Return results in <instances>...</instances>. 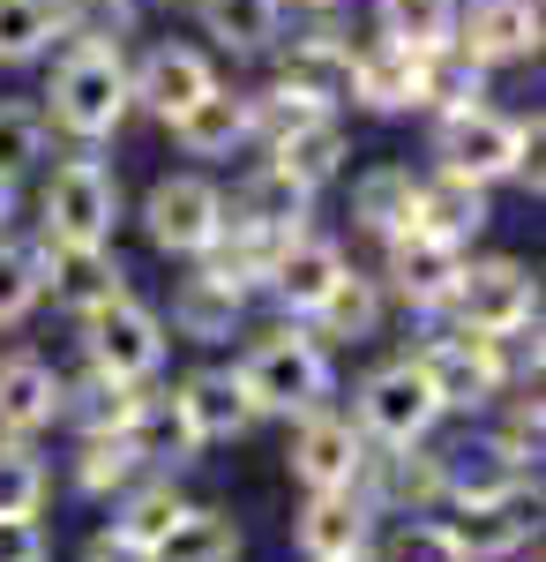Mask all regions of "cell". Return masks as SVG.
Segmentation results:
<instances>
[{
    "mask_svg": "<svg viewBox=\"0 0 546 562\" xmlns=\"http://www.w3.org/2000/svg\"><path fill=\"white\" fill-rule=\"evenodd\" d=\"M195 23L217 53L254 60V53H277V38L293 31V8L285 0H195Z\"/></svg>",
    "mask_w": 546,
    "mask_h": 562,
    "instance_id": "obj_20",
    "label": "cell"
},
{
    "mask_svg": "<svg viewBox=\"0 0 546 562\" xmlns=\"http://www.w3.org/2000/svg\"><path fill=\"white\" fill-rule=\"evenodd\" d=\"M479 98H487V68L457 38L426 45L420 53V113H457V105H479Z\"/></svg>",
    "mask_w": 546,
    "mask_h": 562,
    "instance_id": "obj_30",
    "label": "cell"
},
{
    "mask_svg": "<svg viewBox=\"0 0 546 562\" xmlns=\"http://www.w3.org/2000/svg\"><path fill=\"white\" fill-rule=\"evenodd\" d=\"M293 473L307 495H330V487H360L367 473V435L337 413H299V435H293Z\"/></svg>",
    "mask_w": 546,
    "mask_h": 562,
    "instance_id": "obj_11",
    "label": "cell"
},
{
    "mask_svg": "<svg viewBox=\"0 0 546 562\" xmlns=\"http://www.w3.org/2000/svg\"><path fill=\"white\" fill-rule=\"evenodd\" d=\"M426 383H434V397L442 405H494L509 383V360H502V338H479V330H457V338H434V346L420 352Z\"/></svg>",
    "mask_w": 546,
    "mask_h": 562,
    "instance_id": "obj_10",
    "label": "cell"
},
{
    "mask_svg": "<svg viewBox=\"0 0 546 562\" xmlns=\"http://www.w3.org/2000/svg\"><path fill=\"white\" fill-rule=\"evenodd\" d=\"M45 128L68 135V143H113L121 121L135 113V98H127V53L121 45H68L60 60H53V76H45V98H38Z\"/></svg>",
    "mask_w": 546,
    "mask_h": 562,
    "instance_id": "obj_1",
    "label": "cell"
},
{
    "mask_svg": "<svg viewBox=\"0 0 546 562\" xmlns=\"http://www.w3.org/2000/svg\"><path fill=\"white\" fill-rule=\"evenodd\" d=\"M344 158H352V135H344L337 113H322V121H307V128H293V135L270 143V166L293 173L299 188H330V180L344 173Z\"/></svg>",
    "mask_w": 546,
    "mask_h": 562,
    "instance_id": "obj_28",
    "label": "cell"
},
{
    "mask_svg": "<svg viewBox=\"0 0 546 562\" xmlns=\"http://www.w3.org/2000/svg\"><path fill=\"white\" fill-rule=\"evenodd\" d=\"M277 83H293L299 98H315V105H344V83H352V38L322 23V31H293V38H277Z\"/></svg>",
    "mask_w": 546,
    "mask_h": 562,
    "instance_id": "obj_18",
    "label": "cell"
},
{
    "mask_svg": "<svg viewBox=\"0 0 546 562\" xmlns=\"http://www.w3.org/2000/svg\"><path fill=\"white\" fill-rule=\"evenodd\" d=\"M53 413H60V375L31 352L0 360V435H38Z\"/></svg>",
    "mask_w": 546,
    "mask_h": 562,
    "instance_id": "obj_29",
    "label": "cell"
},
{
    "mask_svg": "<svg viewBox=\"0 0 546 562\" xmlns=\"http://www.w3.org/2000/svg\"><path fill=\"white\" fill-rule=\"evenodd\" d=\"M0 562H45L38 518H0Z\"/></svg>",
    "mask_w": 546,
    "mask_h": 562,
    "instance_id": "obj_45",
    "label": "cell"
},
{
    "mask_svg": "<svg viewBox=\"0 0 546 562\" xmlns=\"http://www.w3.org/2000/svg\"><path fill=\"white\" fill-rule=\"evenodd\" d=\"M60 405H68V420L83 435H127V420H135V383H113V375L90 368L76 390H60Z\"/></svg>",
    "mask_w": 546,
    "mask_h": 562,
    "instance_id": "obj_35",
    "label": "cell"
},
{
    "mask_svg": "<svg viewBox=\"0 0 546 562\" xmlns=\"http://www.w3.org/2000/svg\"><path fill=\"white\" fill-rule=\"evenodd\" d=\"M53 53V0H0V68H31Z\"/></svg>",
    "mask_w": 546,
    "mask_h": 562,
    "instance_id": "obj_38",
    "label": "cell"
},
{
    "mask_svg": "<svg viewBox=\"0 0 546 562\" xmlns=\"http://www.w3.org/2000/svg\"><path fill=\"white\" fill-rule=\"evenodd\" d=\"M240 307H248L240 285H225L217 270H195V278H180V293H172V330L195 338V346H217V338L240 330Z\"/></svg>",
    "mask_w": 546,
    "mask_h": 562,
    "instance_id": "obj_27",
    "label": "cell"
},
{
    "mask_svg": "<svg viewBox=\"0 0 546 562\" xmlns=\"http://www.w3.org/2000/svg\"><path fill=\"white\" fill-rule=\"evenodd\" d=\"M434 173L457 180H524L539 195V121H516L502 105H457V113H434Z\"/></svg>",
    "mask_w": 546,
    "mask_h": 562,
    "instance_id": "obj_2",
    "label": "cell"
},
{
    "mask_svg": "<svg viewBox=\"0 0 546 562\" xmlns=\"http://www.w3.org/2000/svg\"><path fill=\"white\" fill-rule=\"evenodd\" d=\"M405 503H442V458H412L397 450V480H389Z\"/></svg>",
    "mask_w": 546,
    "mask_h": 562,
    "instance_id": "obj_44",
    "label": "cell"
},
{
    "mask_svg": "<svg viewBox=\"0 0 546 562\" xmlns=\"http://www.w3.org/2000/svg\"><path fill=\"white\" fill-rule=\"evenodd\" d=\"M172 405H180V420L195 435V450H211V442H240L254 428V397L240 383V368H195L187 383L172 390Z\"/></svg>",
    "mask_w": 546,
    "mask_h": 562,
    "instance_id": "obj_13",
    "label": "cell"
},
{
    "mask_svg": "<svg viewBox=\"0 0 546 562\" xmlns=\"http://www.w3.org/2000/svg\"><path fill=\"white\" fill-rule=\"evenodd\" d=\"M45 278H38V248H15V240H0V330L8 323H23L31 307H38Z\"/></svg>",
    "mask_w": 546,
    "mask_h": 562,
    "instance_id": "obj_41",
    "label": "cell"
},
{
    "mask_svg": "<svg viewBox=\"0 0 546 562\" xmlns=\"http://www.w3.org/2000/svg\"><path fill=\"white\" fill-rule=\"evenodd\" d=\"M434 413H442V397H434L420 360H389L360 383V428L375 435L382 450H420Z\"/></svg>",
    "mask_w": 546,
    "mask_h": 562,
    "instance_id": "obj_7",
    "label": "cell"
},
{
    "mask_svg": "<svg viewBox=\"0 0 546 562\" xmlns=\"http://www.w3.org/2000/svg\"><path fill=\"white\" fill-rule=\"evenodd\" d=\"M38 225L53 248H113V225H121V180L98 150L60 158L38 188Z\"/></svg>",
    "mask_w": 546,
    "mask_h": 562,
    "instance_id": "obj_3",
    "label": "cell"
},
{
    "mask_svg": "<svg viewBox=\"0 0 546 562\" xmlns=\"http://www.w3.org/2000/svg\"><path fill=\"white\" fill-rule=\"evenodd\" d=\"M375 31L397 38V45H412V53L450 45L457 38V0H375Z\"/></svg>",
    "mask_w": 546,
    "mask_h": 562,
    "instance_id": "obj_34",
    "label": "cell"
},
{
    "mask_svg": "<svg viewBox=\"0 0 546 562\" xmlns=\"http://www.w3.org/2000/svg\"><path fill=\"white\" fill-rule=\"evenodd\" d=\"M412 203H420V173L412 166H367L352 180V225L375 233V240L412 233Z\"/></svg>",
    "mask_w": 546,
    "mask_h": 562,
    "instance_id": "obj_26",
    "label": "cell"
},
{
    "mask_svg": "<svg viewBox=\"0 0 546 562\" xmlns=\"http://www.w3.org/2000/svg\"><path fill=\"white\" fill-rule=\"evenodd\" d=\"M172 143L187 150V158H232V150H248L254 143V113H248V90L232 83H211L187 113H172L166 121Z\"/></svg>",
    "mask_w": 546,
    "mask_h": 562,
    "instance_id": "obj_19",
    "label": "cell"
},
{
    "mask_svg": "<svg viewBox=\"0 0 546 562\" xmlns=\"http://www.w3.org/2000/svg\"><path fill=\"white\" fill-rule=\"evenodd\" d=\"M150 562H240V525L225 510H180V525L150 548Z\"/></svg>",
    "mask_w": 546,
    "mask_h": 562,
    "instance_id": "obj_33",
    "label": "cell"
},
{
    "mask_svg": "<svg viewBox=\"0 0 546 562\" xmlns=\"http://www.w3.org/2000/svg\"><path fill=\"white\" fill-rule=\"evenodd\" d=\"M180 510H187V503H180V487H172V480H150V487H135V495H127V510H121V525H113V532H121V540H135V548L150 555L172 525H180Z\"/></svg>",
    "mask_w": 546,
    "mask_h": 562,
    "instance_id": "obj_39",
    "label": "cell"
},
{
    "mask_svg": "<svg viewBox=\"0 0 546 562\" xmlns=\"http://www.w3.org/2000/svg\"><path fill=\"white\" fill-rule=\"evenodd\" d=\"M135 473H143V458H135L127 435H90L83 458H76V487H83V495H113V487H127Z\"/></svg>",
    "mask_w": 546,
    "mask_h": 562,
    "instance_id": "obj_40",
    "label": "cell"
},
{
    "mask_svg": "<svg viewBox=\"0 0 546 562\" xmlns=\"http://www.w3.org/2000/svg\"><path fill=\"white\" fill-rule=\"evenodd\" d=\"M450 315L457 330H479V338H516L539 323V278L516 256H487V262H457V285H450Z\"/></svg>",
    "mask_w": 546,
    "mask_h": 562,
    "instance_id": "obj_5",
    "label": "cell"
},
{
    "mask_svg": "<svg viewBox=\"0 0 546 562\" xmlns=\"http://www.w3.org/2000/svg\"><path fill=\"white\" fill-rule=\"evenodd\" d=\"M45 503V465L31 450H0V518H38Z\"/></svg>",
    "mask_w": 546,
    "mask_h": 562,
    "instance_id": "obj_42",
    "label": "cell"
},
{
    "mask_svg": "<svg viewBox=\"0 0 546 562\" xmlns=\"http://www.w3.org/2000/svg\"><path fill=\"white\" fill-rule=\"evenodd\" d=\"M83 562H150V555H143L135 540H121V532H98V540L83 548Z\"/></svg>",
    "mask_w": 546,
    "mask_h": 562,
    "instance_id": "obj_46",
    "label": "cell"
},
{
    "mask_svg": "<svg viewBox=\"0 0 546 562\" xmlns=\"http://www.w3.org/2000/svg\"><path fill=\"white\" fill-rule=\"evenodd\" d=\"M487 188L479 180H457V173H426L420 180V203H412V225H420L426 240H442V248H471L479 233H487Z\"/></svg>",
    "mask_w": 546,
    "mask_h": 562,
    "instance_id": "obj_22",
    "label": "cell"
},
{
    "mask_svg": "<svg viewBox=\"0 0 546 562\" xmlns=\"http://www.w3.org/2000/svg\"><path fill=\"white\" fill-rule=\"evenodd\" d=\"M352 562H375V555H352Z\"/></svg>",
    "mask_w": 546,
    "mask_h": 562,
    "instance_id": "obj_48",
    "label": "cell"
},
{
    "mask_svg": "<svg viewBox=\"0 0 546 562\" xmlns=\"http://www.w3.org/2000/svg\"><path fill=\"white\" fill-rule=\"evenodd\" d=\"M539 525V495L516 487V495H494V503H457L450 518V540H457L464 562H509Z\"/></svg>",
    "mask_w": 546,
    "mask_h": 562,
    "instance_id": "obj_17",
    "label": "cell"
},
{
    "mask_svg": "<svg viewBox=\"0 0 546 562\" xmlns=\"http://www.w3.org/2000/svg\"><path fill=\"white\" fill-rule=\"evenodd\" d=\"M382 562H464V555H457V540H450V525L405 518L397 532H389V548H382Z\"/></svg>",
    "mask_w": 546,
    "mask_h": 562,
    "instance_id": "obj_43",
    "label": "cell"
},
{
    "mask_svg": "<svg viewBox=\"0 0 546 562\" xmlns=\"http://www.w3.org/2000/svg\"><path fill=\"white\" fill-rule=\"evenodd\" d=\"M337 270H344V248H337V240H322V233H293V240H277L262 285L293 307V315H315V301L337 285Z\"/></svg>",
    "mask_w": 546,
    "mask_h": 562,
    "instance_id": "obj_21",
    "label": "cell"
},
{
    "mask_svg": "<svg viewBox=\"0 0 546 562\" xmlns=\"http://www.w3.org/2000/svg\"><path fill=\"white\" fill-rule=\"evenodd\" d=\"M344 105H360V113H420V53L382 38V31L367 45H352Z\"/></svg>",
    "mask_w": 546,
    "mask_h": 562,
    "instance_id": "obj_14",
    "label": "cell"
},
{
    "mask_svg": "<svg viewBox=\"0 0 546 562\" xmlns=\"http://www.w3.org/2000/svg\"><path fill=\"white\" fill-rule=\"evenodd\" d=\"M457 45L494 76L539 53V0H457Z\"/></svg>",
    "mask_w": 546,
    "mask_h": 562,
    "instance_id": "obj_12",
    "label": "cell"
},
{
    "mask_svg": "<svg viewBox=\"0 0 546 562\" xmlns=\"http://www.w3.org/2000/svg\"><path fill=\"white\" fill-rule=\"evenodd\" d=\"M382 248H389V293H397V301H412V307H442V301H450L464 248L426 240L420 225H412V233H397V240H382Z\"/></svg>",
    "mask_w": 546,
    "mask_h": 562,
    "instance_id": "obj_23",
    "label": "cell"
},
{
    "mask_svg": "<svg viewBox=\"0 0 546 562\" xmlns=\"http://www.w3.org/2000/svg\"><path fill=\"white\" fill-rule=\"evenodd\" d=\"M38 278L68 315H98L127 293V270L113 248H53V240H38Z\"/></svg>",
    "mask_w": 546,
    "mask_h": 562,
    "instance_id": "obj_15",
    "label": "cell"
},
{
    "mask_svg": "<svg viewBox=\"0 0 546 562\" xmlns=\"http://www.w3.org/2000/svg\"><path fill=\"white\" fill-rule=\"evenodd\" d=\"M217 83V60L203 45H150L143 60H127V98H135V113H150V121H172V113H187L203 90Z\"/></svg>",
    "mask_w": 546,
    "mask_h": 562,
    "instance_id": "obj_9",
    "label": "cell"
},
{
    "mask_svg": "<svg viewBox=\"0 0 546 562\" xmlns=\"http://www.w3.org/2000/svg\"><path fill=\"white\" fill-rule=\"evenodd\" d=\"M45 135L53 128H45L38 98H0V188H15L45 158Z\"/></svg>",
    "mask_w": 546,
    "mask_h": 562,
    "instance_id": "obj_37",
    "label": "cell"
},
{
    "mask_svg": "<svg viewBox=\"0 0 546 562\" xmlns=\"http://www.w3.org/2000/svg\"><path fill=\"white\" fill-rule=\"evenodd\" d=\"M307 211H315V188H299L293 173H277V166L262 158V166H254V173L232 188L225 225L262 233V240H293V233H307Z\"/></svg>",
    "mask_w": 546,
    "mask_h": 562,
    "instance_id": "obj_16",
    "label": "cell"
},
{
    "mask_svg": "<svg viewBox=\"0 0 546 562\" xmlns=\"http://www.w3.org/2000/svg\"><path fill=\"white\" fill-rule=\"evenodd\" d=\"M293 15H337V0H285Z\"/></svg>",
    "mask_w": 546,
    "mask_h": 562,
    "instance_id": "obj_47",
    "label": "cell"
},
{
    "mask_svg": "<svg viewBox=\"0 0 546 562\" xmlns=\"http://www.w3.org/2000/svg\"><path fill=\"white\" fill-rule=\"evenodd\" d=\"M240 383H248L254 413H315L330 397V352H322V338H307V330L285 323V330H270V338L248 346Z\"/></svg>",
    "mask_w": 546,
    "mask_h": 562,
    "instance_id": "obj_4",
    "label": "cell"
},
{
    "mask_svg": "<svg viewBox=\"0 0 546 562\" xmlns=\"http://www.w3.org/2000/svg\"><path fill=\"white\" fill-rule=\"evenodd\" d=\"M143 233L158 256H180V262H203L225 233V188L203 173H166L150 195H143Z\"/></svg>",
    "mask_w": 546,
    "mask_h": 562,
    "instance_id": "obj_6",
    "label": "cell"
},
{
    "mask_svg": "<svg viewBox=\"0 0 546 562\" xmlns=\"http://www.w3.org/2000/svg\"><path fill=\"white\" fill-rule=\"evenodd\" d=\"M143 0H53V45H127Z\"/></svg>",
    "mask_w": 546,
    "mask_h": 562,
    "instance_id": "obj_32",
    "label": "cell"
},
{
    "mask_svg": "<svg viewBox=\"0 0 546 562\" xmlns=\"http://www.w3.org/2000/svg\"><path fill=\"white\" fill-rule=\"evenodd\" d=\"M299 555L307 562H352L367 555V503L352 487H330L299 510Z\"/></svg>",
    "mask_w": 546,
    "mask_h": 562,
    "instance_id": "obj_25",
    "label": "cell"
},
{
    "mask_svg": "<svg viewBox=\"0 0 546 562\" xmlns=\"http://www.w3.org/2000/svg\"><path fill=\"white\" fill-rule=\"evenodd\" d=\"M127 442H135V458L143 465H158V458H195V435L180 420V405L172 397H135V420H127Z\"/></svg>",
    "mask_w": 546,
    "mask_h": 562,
    "instance_id": "obj_36",
    "label": "cell"
},
{
    "mask_svg": "<svg viewBox=\"0 0 546 562\" xmlns=\"http://www.w3.org/2000/svg\"><path fill=\"white\" fill-rule=\"evenodd\" d=\"M375 323H382V285L367 278V270H337V285L315 301V330L322 338H344V346H360V338H375Z\"/></svg>",
    "mask_w": 546,
    "mask_h": 562,
    "instance_id": "obj_31",
    "label": "cell"
},
{
    "mask_svg": "<svg viewBox=\"0 0 546 562\" xmlns=\"http://www.w3.org/2000/svg\"><path fill=\"white\" fill-rule=\"evenodd\" d=\"M83 330H90V368L113 375V383H150L166 368V323L135 301V293H121L113 307L83 315Z\"/></svg>",
    "mask_w": 546,
    "mask_h": 562,
    "instance_id": "obj_8",
    "label": "cell"
},
{
    "mask_svg": "<svg viewBox=\"0 0 546 562\" xmlns=\"http://www.w3.org/2000/svg\"><path fill=\"white\" fill-rule=\"evenodd\" d=\"M516 487H524V458L509 450L502 435L457 442V450L442 458V495H450V503H494V495H516Z\"/></svg>",
    "mask_w": 546,
    "mask_h": 562,
    "instance_id": "obj_24",
    "label": "cell"
}]
</instances>
